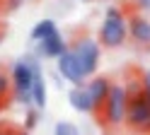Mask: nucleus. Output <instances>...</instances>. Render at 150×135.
Segmentation results:
<instances>
[{
    "mask_svg": "<svg viewBox=\"0 0 150 135\" xmlns=\"http://www.w3.org/2000/svg\"><path fill=\"white\" fill-rule=\"evenodd\" d=\"M82 3H92V0H82Z\"/></svg>",
    "mask_w": 150,
    "mask_h": 135,
    "instance_id": "21",
    "label": "nucleus"
},
{
    "mask_svg": "<svg viewBox=\"0 0 150 135\" xmlns=\"http://www.w3.org/2000/svg\"><path fill=\"white\" fill-rule=\"evenodd\" d=\"M56 68H58V75L63 77L65 82H70L73 87L87 82V75H85V70H82L78 56L73 53V48H68V51H65L58 60H56Z\"/></svg>",
    "mask_w": 150,
    "mask_h": 135,
    "instance_id": "6",
    "label": "nucleus"
},
{
    "mask_svg": "<svg viewBox=\"0 0 150 135\" xmlns=\"http://www.w3.org/2000/svg\"><path fill=\"white\" fill-rule=\"evenodd\" d=\"M0 41H3V32H0Z\"/></svg>",
    "mask_w": 150,
    "mask_h": 135,
    "instance_id": "22",
    "label": "nucleus"
},
{
    "mask_svg": "<svg viewBox=\"0 0 150 135\" xmlns=\"http://www.w3.org/2000/svg\"><path fill=\"white\" fill-rule=\"evenodd\" d=\"M136 7L138 10H150V0H136Z\"/></svg>",
    "mask_w": 150,
    "mask_h": 135,
    "instance_id": "19",
    "label": "nucleus"
},
{
    "mask_svg": "<svg viewBox=\"0 0 150 135\" xmlns=\"http://www.w3.org/2000/svg\"><path fill=\"white\" fill-rule=\"evenodd\" d=\"M68 101L75 111L80 113H95V106H92V99H90V92L85 84H78L68 92Z\"/></svg>",
    "mask_w": 150,
    "mask_h": 135,
    "instance_id": "10",
    "label": "nucleus"
},
{
    "mask_svg": "<svg viewBox=\"0 0 150 135\" xmlns=\"http://www.w3.org/2000/svg\"><path fill=\"white\" fill-rule=\"evenodd\" d=\"M17 135H29V133H27V130H17Z\"/></svg>",
    "mask_w": 150,
    "mask_h": 135,
    "instance_id": "20",
    "label": "nucleus"
},
{
    "mask_svg": "<svg viewBox=\"0 0 150 135\" xmlns=\"http://www.w3.org/2000/svg\"><path fill=\"white\" fill-rule=\"evenodd\" d=\"M0 5H3V0H0Z\"/></svg>",
    "mask_w": 150,
    "mask_h": 135,
    "instance_id": "23",
    "label": "nucleus"
},
{
    "mask_svg": "<svg viewBox=\"0 0 150 135\" xmlns=\"http://www.w3.org/2000/svg\"><path fill=\"white\" fill-rule=\"evenodd\" d=\"M87 92H90V99H92V106H95V113L99 116L102 113V106H104L107 96H109V89H111V80L109 77H102V75H95L85 82Z\"/></svg>",
    "mask_w": 150,
    "mask_h": 135,
    "instance_id": "8",
    "label": "nucleus"
},
{
    "mask_svg": "<svg viewBox=\"0 0 150 135\" xmlns=\"http://www.w3.org/2000/svg\"><path fill=\"white\" fill-rule=\"evenodd\" d=\"M73 53L78 56V60L82 65V70H85L87 77H95L97 75V68H99V60H102V48H99V41L97 39H92L87 34L78 36L73 41Z\"/></svg>",
    "mask_w": 150,
    "mask_h": 135,
    "instance_id": "4",
    "label": "nucleus"
},
{
    "mask_svg": "<svg viewBox=\"0 0 150 135\" xmlns=\"http://www.w3.org/2000/svg\"><path fill=\"white\" fill-rule=\"evenodd\" d=\"M10 94H12V80H10L7 72L0 70V101H5Z\"/></svg>",
    "mask_w": 150,
    "mask_h": 135,
    "instance_id": "15",
    "label": "nucleus"
},
{
    "mask_svg": "<svg viewBox=\"0 0 150 135\" xmlns=\"http://www.w3.org/2000/svg\"><path fill=\"white\" fill-rule=\"evenodd\" d=\"M0 135H17V130L10 125H0Z\"/></svg>",
    "mask_w": 150,
    "mask_h": 135,
    "instance_id": "18",
    "label": "nucleus"
},
{
    "mask_svg": "<svg viewBox=\"0 0 150 135\" xmlns=\"http://www.w3.org/2000/svg\"><path fill=\"white\" fill-rule=\"evenodd\" d=\"M39 68H41L39 56H27L12 65L10 80H12V96L17 104L32 106V82H34V75Z\"/></svg>",
    "mask_w": 150,
    "mask_h": 135,
    "instance_id": "2",
    "label": "nucleus"
},
{
    "mask_svg": "<svg viewBox=\"0 0 150 135\" xmlns=\"http://www.w3.org/2000/svg\"><path fill=\"white\" fill-rule=\"evenodd\" d=\"M128 39L140 48H150V19L140 12H128Z\"/></svg>",
    "mask_w": 150,
    "mask_h": 135,
    "instance_id": "7",
    "label": "nucleus"
},
{
    "mask_svg": "<svg viewBox=\"0 0 150 135\" xmlns=\"http://www.w3.org/2000/svg\"><path fill=\"white\" fill-rule=\"evenodd\" d=\"M140 82H143V92L150 94V70H143V72H140Z\"/></svg>",
    "mask_w": 150,
    "mask_h": 135,
    "instance_id": "16",
    "label": "nucleus"
},
{
    "mask_svg": "<svg viewBox=\"0 0 150 135\" xmlns=\"http://www.w3.org/2000/svg\"><path fill=\"white\" fill-rule=\"evenodd\" d=\"M128 41V15L124 7L109 5L99 27V44L107 48H121Z\"/></svg>",
    "mask_w": 150,
    "mask_h": 135,
    "instance_id": "1",
    "label": "nucleus"
},
{
    "mask_svg": "<svg viewBox=\"0 0 150 135\" xmlns=\"http://www.w3.org/2000/svg\"><path fill=\"white\" fill-rule=\"evenodd\" d=\"M53 135H80V130H78V125H75V123H70V121H61V123H56Z\"/></svg>",
    "mask_w": 150,
    "mask_h": 135,
    "instance_id": "14",
    "label": "nucleus"
},
{
    "mask_svg": "<svg viewBox=\"0 0 150 135\" xmlns=\"http://www.w3.org/2000/svg\"><path fill=\"white\" fill-rule=\"evenodd\" d=\"M56 32H58V27H56L53 19H41V22H36V24L32 27L29 39H32L34 44H39V41H44V39H49L51 34H56Z\"/></svg>",
    "mask_w": 150,
    "mask_h": 135,
    "instance_id": "12",
    "label": "nucleus"
},
{
    "mask_svg": "<svg viewBox=\"0 0 150 135\" xmlns=\"http://www.w3.org/2000/svg\"><path fill=\"white\" fill-rule=\"evenodd\" d=\"M126 125L133 133H140V135H148L150 133V94L140 92L136 96H128Z\"/></svg>",
    "mask_w": 150,
    "mask_h": 135,
    "instance_id": "5",
    "label": "nucleus"
},
{
    "mask_svg": "<svg viewBox=\"0 0 150 135\" xmlns=\"http://www.w3.org/2000/svg\"><path fill=\"white\" fill-rule=\"evenodd\" d=\"M36 125H39V109H36V106H27V113H24V130L32 133Z\"/></svg>",
    "mask_w": 150,
    "mask_h": 135,
    "instance_id": "13",
    "label": "nucleus"
},
{
    "mask_svg": "<svg viewBox=\"0 0 150 135\" xmlns=\"http://www.w3.org/2000/svg\"><path fill=\"white\" fill-rule=\"evenodd\" d=\"M65 51H68V44H65V39H63L61 32H56L49 39H44V41L36 44V56L39 58H49V60H58Z\"/></svg>",
    "mask_w": 150,
    "mask_h": 135,
    "instance_id": "9",
    "label": "nucleus"
},
{
    "mask_svg": "<svg viewBox=\"0 0 150 135\" xmlns=\"http://www.w3.org/2000/svg\"><path fill=\"white\" fill-rule=\"evenodd\" d=\"M3 3H5V10H17L24 0H3Z\"/></svg>",
    "mask_w": 150,
    "mask_h": 135,
    "instance_id": "17",
    "label": "nucleus"
},
{
    "mask_svg": "<svg viewBox=\"0 0 150 135\" xmlns=\"http://www.w3.org/2000/svg\"><path fill=\"white\" fill-rule=\"evenodd\" d=\"M126 113H128L126 87L119 84V82H111V89H109V96H107L104 106H102L99 118L109 128H119V125H126Z\"/></svg>",
    "mask_w": 150,
    "mask_h": 135,
    "instance_id": "3",
    "label": "nucleus"
},
{
    "mask_svg": "<svg viewBox=\"0 0 150 135\" xmlns=\"http://www.w3.org/2000/svg\"><path fill=\"white\" fill-rule=\"evenodd\" d=\"M32 106H36L39 111L46 106V80H44L41 68L36 70V75H34V82H32Z\"/></svg>",
    "mask_w": 150,
    "mask_h": 135,
    "instance_id": "11",
    "label": "nucleus"
}]
</instances>
